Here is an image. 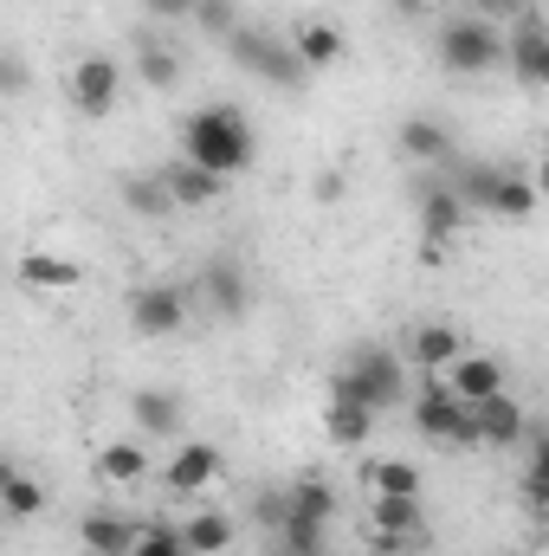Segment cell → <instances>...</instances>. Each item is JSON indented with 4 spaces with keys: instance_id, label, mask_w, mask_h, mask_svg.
<instances>
[{
    "instance_id": "d4e9b609",
    "label": "cell",
    "mask_w": 549,
    "mask_h": 556,
    "mask_svg": "<svg viewBox=\"0 0 549 556\" xmlns=\"http://www.w3.org/2000/svg\"><path fill=\"white\" fill-rule=\"evenodd\" d=\"M323 433H330V446H369V440H375V408H362V402H330Z\"/></svg>"
},
{
    "instance_id": "7a4b0ae2",
    "label": "cell",
    "mask_w": 549,
    "mask_h": 556,
    "mask_svg": "<svg viewBox=\"0 0 549 556\" xmlns=\"http://www.w3.org/2000/svg\"><path fill=\"white\" fill-rule=\"evenodd\" d=\"M330 402H362V408H401L408 402V350L388 343H356L343 369L330 376Z\"/></svg>"
},
{
    "instance_id": "d6986e66",
    "label": "cell",
    "mask_w": 549,
    "mask_h": 556,
    "mask_svg": "<svg viewBox=\"0 0 549 556\" xmlns=\"http://www.w3.org/2000/svg\"><path fill=\"white\" fill-rule=\"evenodd\" d=\"M130 420H137V433L175 440V433H181V395H175V389H137V395H130Z\"/></svg>"
},
{
    "instance_id": "9a60e30c",
    "label": "cell",
    "mask_w": 549,
    "mask_h": 556,
    "mask_svg": "<svg viewBox=\"0 0 549 556\" xmlns=\"http://www.w3.org/2000/svg\"><path fill=\"white\" fill-rule=\"evenodd\" d=\"M472 415H478V446H498V453L531 433V415H524L518 395H491V402H478Z\"/></svg>"
},
{
    "instance_id": "3957f363",
    "label": "cell",
    "mask_w": 549,
    "mask_h": 556,
    "mask_svg": "<svg viewBox=\"0 0 549 556\" xmlns=\"http://www.w3.org/2000/svg\"><path fill=\"white\" fill-rule=\"evenodd\" d=\"M433 52H439V65L452 78H485V72H498L511 59V39L491 20H478V13H452V20H439Z\"/></svg>"
},
{
    "instance_id": "ab89813d",
    "label": "cell",
    "mask_w": 549,
    "mask_h": 556,
    "mask_svg": "<svg viewBox=\"0 0 549 556\" xmlns=\"http://www.w3.org/2000/svg\"><path fill=\"white\" fill-rule=\"evenodd\" d=\"M531 181H537V194H544V201H549V155H544V162H537V168H531Z\"/></svg>"
},
{
    "instance_id": "d6a6232c",
    "label": "cell",
    "mask_w": 549,
    "mask_h": 556,
    "mask_svg": "<svg viewBox=\"0 0 549 556\" xmlns=\"http://www.w3.org/2000/svg\"><path fill=\"white\" fill-rule=\"evenodd\" d=\"M284 518H291V485H259V492H253V525H259L266 538H278Z\"/></svg>"
},
{
    "instance_id": "2e32d148",
    "label": "cell",
    "mask_w": 549,
    "mask_h": 556,
    "mask_svg": "<svg viewBox=\"0 0 549 556\" xmlns=\"http://www.w3.org/2000/svg\"><path fill=\"white\" fill-rule=\"evenodd\" d=\"M142 538V525H130L124 511H85L78 518V544L91 556H130Z\"/></svg>"
},
{
    "instance_id": "30bf717a",
    "label": "cell",
    "mask_w": 549,
    "mask_h": 556,
    "mask_svg": "<svg viewBox=\"0 0 549 556\" xmlns=\"http://www.w3.org/2000/svg\"><path fill=\"white\" fill-rule=\"evenodd\" d=\"M518 26L505 33L511 39V72L524 78V85H537V91H549V20H544V7H531V13H511Z\"/></svg>"
},
{
    "instance_id": "8fae6325",
    "label": "cell",
    "mask_w": 549,
    "mask_h": 556,
    "mask_svg": "<svg viewBox=\"0 0 549 556\" xmlns=\"http://www.w3.org/2000/svg\"><path fill=\"white\" fill-rule=\"evenodd\" d=\"M465 350H472V343H465V330H459V324H446V317H426V324H413V330H408V363L420 369V376H446Z\"/></svg>"
},
{
    "instance_id": "60d3db41",
    "label": "cell",
    "mask_w": 549,
    "mask_h": 556,
    "mask_svg": "<svg viewBox=\"0 0 549 556\" xmlns=\"http://www.w3.org/2000/svg\"><path fill=\"white\" fill-rule=\"evenodd\" d=\"M531 7H544V0H511V13H531Z\"/></svg>"
},
{
    "instance_id": "f35d334b",
    "label": "cell",
    "mask_w": 549,
    "mask_h": 556,
    "mask_svg": "<svg viewBox=\"0 0 549 556\" xmlns=\"http://www.w3.org/2000/svg\"><path fill=\"white\" fill-rule=\"evenodd\" d=\"M317 201H343V175H336V168L317 175Z\"/></svg>"
},
{
    "instance_id": "f546056e",
    "label": "cell",
    "mask_w": 549,
    "mask_h": 556,
    "mask_svg": "<svg viewBox=\"0 0 549 556\" xmlns=\"http://www.w3.org/2000/svg\"><path fill=\"white\" fill-rule=\"evenodd\" d=\"M291 511H304V518H336V485L323 479V472H304V479H291Z\"/></svg>"
},
{
    "instance_id": "ffe728a7",
    "label": "cell",
    "mask_w": 549,
    "mask_h": 556,
    "mask_svg": "<svg viewBox=\"0 0 549 556\" xmlns=\"http://www.w3.org/2000/svg\"><path fill=\"white\" fill-rule=\"evenodd\" d=\"M498 181H505V162H485V155L459 162V175H452V188H459V201L472 214H491L498 207Z\"/></svg>"
},
{
    "instance_id": "7402d4cb",
    "label": "cell",
    "mask_w": 549,
    "mask_h": 556,
    "mask_svg": "<svg viewBox=\"0 0 549 556\" xmlns=\"http://www.w3.org/2000/svg\"><path fill=\"white\" fill-rule=\"evenodd\" d=\"M291 46H297V59L310 65V72H330L349 46H343V33L330 26V20H297V33H291Z\"/></svg>"
},
{
    "instance_id": "7c38bea8",
    "label": "cell",
    "mask_w": 549,
    "mask_h": 556,
    "mask_svg": "<svg viewBox=\"0 0 549 556\" xmlns=\"http://www.w3.org/2000/svg\"><path fill=\"white\" fill-rule=\"evenodd\" d=\"M194 291H201V304L214 317H246V304H253V278H246L240 260H207Z\"/></svg>"
},
{
    "instance_id": "4dcf8cb0",
    "label": "cell",
    "mask_w": 549,
    "mask_h": 556,
    "mask_svg": "<svg viewBox=\"0 0 549 556\" xmlns=\"http://www.w3.org/2000/svg\"><path fill=\"white\" fill-rule=\"evenodd\" d=\"M130 556H194V551H188V531H181V525H168V518H149Z\"/></svg>"
},
{
    "instance_id": "8992f818",
    "label": "cell",
    "mask_w": 549,
    "mask_h": 556,
    "mask_svg": "<svg viewBox=\"0 0 549 556\" xmlns=\"http://www.w3.org/2000/svg\"><path fill=\"white\" fill-rule=\"evenodd\" d=\"M465 214H472V207L459 201V188H452V181L426 175V181L413 188V227H420V240H426V260H439V247L465 233Z\"/></svg>"
},
{
    "instance_id": "9c48e42d",
    "label": "cell",
    "mask_w": 549,
    "mask_h": 556,
    "mask_svg": "<svg viewBox=\"0 0 549 556\" xmlns=\"http://www.w3.org/2000/svg\"><path fill=\"white\" fill-rule=\"evenodd\" d=\"M220 472H227V453H220L214 440H181V446L168 453V466H162V485H168L175 498H194V492H207Z\"/></svg>"
},
{
    "instance_id": "8d00e7d4",
    "label": "cell",
    "mask_w": 549,
    "mask_h": 556,
    "mask_svg": "<svg viewBox=\"0 0 549 556\" xmlns=\"http://www.w3.org/2000/svg\"><path fill=\"white\" fill-rule=\"evenodd\" d=\"M194 7H201V0H142L149 20H194Z\"/></svg>"
},
{
    "instance_id": "e575fe53",
    "label": "cell",
    "mask_w": 549,
    "mask_h": 556,
    "mask_svg": "<svg viewBox=\"0 0 549 556\" xmlns=\"http://www.w3.org/2000/svg\"><path fill=\"white\" fill-rule=\"evenodd\" d=\"M518 492H524V505H531V511H549V466H524Z\"/></svg>"
},
{
    "instance_id": "ac0fdd59",
    "label": "cell",
    "mask_w": 549,
    "mask_h": 556,
    "mask_svg": "<svg viewBox=\"0 0 549 556\" xmlns=\"http://www.w3.org/2000/svg\"><path fill=\"white\" fill-rule=\"evenodd\" d=\"M395 142H401V155H408V162H420V168L452 162V130H446L439 117H408V124L395 130Z\"/></svg>"
},
{
    "instance_id": "ba28073f",
    "label": "cell",
    "mask_w": 549,
    "mask_h": 556,
    "mask_svg": "<svg viewBox=\"0 0 549 556\" xmlns=\"http://www.w3.org/2000/svg\"><path fill=\"white\" fill-rule=\"evenodd\" d=\"M124 311H130L137 337H181L188 330V291L181 285H137Z\"/></svg>"
},
{
    "instance_id": "52a82bcc",
    "label": "cell",
    "mask_w": 549,
    "mask_h": 556,
    "mask_svg": "<svg viewBox=\"0 0 549 556\" xmlns=\"http://www.w3.org/2000/svg\"><path fill=\"white\" fill-rule=\"evenodd\" d=\"M65 91H72V104H78L85 117H111L117 98H124V65H117L111 52H85V59L65 72Z\"/></svg>"
},
{
    "instance_id": "74e56055",
    "label": "cell",
    "mask_w": 549,
    "mask_h": 556,
    "mask_svg": "<svg viewBox=\"0 0 549 556\" xmlns=\"http://www.w3.org/2000/svg\"><path fill=\"white\" fill-rule=\"evenodd\" d=\"M459 13H478V20H505L511 13V0H452Z\"/></svg>"
},
{
    "instance_id": "f1b7e54d",
    "label": "cell",
    "mask_w": 549,
    "mask_h": 556,
    "mask_svg": "<svg viewBox=\"0 0 549 556\" xmlns=\"http://www.w3.org/2000/svg\"><path fill=\"white\" fill-rule=\"evenodd\" d=\"M137 78L149 91H168L175 78H181V59H175V46H162V39H142L137 46Z\"/></svg>"
},
{
    "instance_id": "7bdbcfd3",
    "label": "cell",
    "mask_w": 549,
    "mask_h": 556,
    "mask_svg": "<svg viewBox=\"0 0 549 556\" xmlns=\"http://www.w3.org/2000/svg\"><path fill=\"white\" fill-rule=\"evenodd\" d=\"M544 20H549V0H544Z\"/></svg>"
},
{
    "instance_id": "836d02e7",
    "label": "cell",
    "mask_w": 549,
    "mask_h": 556,
    "mask_svg": "<svg viewBox=\"0 0 549 556\" xmlns=\"http://www.w3.org/2000/svg\"><path fill=\"white\" fill-rule=\"evenodd\" d=\"M194 26H201L207 39H220V46H227L246 20H240V7H233V0H201V7H194Z\"/></svg>"
},
{
    "instance_id": "4316f807",
    "label": "cell",
    "mask_w": 549,
    "mask_h": 556,
    "mask_svg": "<svg viewBox=\"0 0 549 556\" xmlns=\"http://www.w3.org/2000/svg\"><path fill=\"white\" fill-rule=\"evenodd\" d=\"M98 479H111V485H137V479H149V453H142L137 440H111V446L98 453Z\"/></svg>"
},
{
    "instance_id": "e0dca14e",
    "label": "cell",
    "mask_w": 549,
    "mask_h": 556,
    "mask_svg": "<svg viewBox=\"0 0 549 556\" xmlns=\"http://www.w3.org/2000/svg\"><path fill=\"white\" fill-rule=\"evenodd\" d=\"M162 181H168V194H175L181 207H207V201L227 194V175H214V168H201V162H188V155L162 162Z\"/></svg>"
},
{
    "instance_id": "b9f144b4",
    "label": "cell",
    "mask_w": 549,
    "mask_h": 556,
    "mask_svg": "<svg viewBox=\"0 0 549 556\" xmlns=\"http://www.w3.org/2000/svg\"><path fill=\"white\" fill-rule=\"evenodd\" d=\"M266 556H297V551H284V544H272V551H266Z\"/></svg>"
},
{
    "instance_id": "277c9868",
    "label": "cell",
    "mask_w": 549,
    "mask_h": 556,
    "mask_svg": "<svg viewBox=\"0 0 549 556\" xmlns=\"http://www.w3.org/2000/svg\"><path fill=\"white\" fill-rule=\"evenodd\" d=\"M227 52H233L259 85H272V91H297V85L310 78V65L297 59V46H291L284 33H272V26H253V20L227 39Z\"/></svg>"
},
{
    "instance_id": "4fadbf2b",
    "label": "cell",
    "mask_w": 549,
    "mask_h": 556,
    "mask_svg": "<svg viewBox=\"0 0 549 556\" xmlns=\"http://www.w3.org/2000/svg\"><path fill=\"white\" fill-rule=\"evenodd\" d=\"M505 382H511V376H505V363H498V356H485V350H465V356L446 369V389H452L459 402H472V408H478V402H491V395H511Z\"/></svg>"
},
{
    "instance_id": "5b68a950",
    "label": "cell",
    "mask_w": 549,
    "mask_h": 556,
    "mask_svg": "<svg viewBox=\"0 0 549 556\" xmlns=\"http://www.w3.org/2000/svg\"><path fill=\"white\" fill-rule=\"evenodd\" d=\"M413 433H426L433 446H478V415H472V402H459V395L446 389V376H420Z\"/></svg>"
},
{
    "instance_id": "83f0119b",
    "label": "cell",
    "mask_w": 549,
    "mask_h": 556,
    "mask_svg": "<svg viewBox=\"0 0 549 556\" xmlns=\"http://www.w3.org/2000/svg\"><path fill=\"white\" fill-rule=\"evenodd\" d=\"M537 201H544L537 181H531L524 168H505V181H498V207H491V214H498V220H531Z\"/></svg>"
},
{
    "instance_id": "cb8c5ba5",
    "label": "cell",
    "mask_w": 549,
    "mask_h": 556,
    "mask_svg": "<svg viewBox=\"0 0 549 556\" xmlns=\"http://www.w3.org/2000/svg\"><path fill=\"white\" fill-rule=\"evenodd\" d=\"M0 505H7V518H13V525H26V518H39V511H46V485H39L26 466H7V472H0Z\"/></svg>"
},
{
    "instance_id": "d590c367",
    "label": "cell",
    "mask_w": 549,
    "mask_h": 556,
    "mask_svg": "<svg viewBox=\"0 0 549 556\" xmlns=\"http://www.w3.org/2000/svg\"><path fill=\"white\" fill-rule=\"evenodd\" d=\"M0 91H7V98H20V91H26V59H20V52H7V59H0Z\"/></svg>"
},
{
    "instance_id": "484cf974",
    "label": "cell",
    "mask_w": 549,
    "mask_h": 556,
    "mask_svg": "<svg viewBox=\"0 0 549 556\" xmlns=\"http://www.w3.org/2000/svg\"><path fill=\"white\" fill-rule=\"evenodd\" d=\"M181 531H188V551H194V556L233 551V518H227V511H214V505H201V511H194Z\"/></svg>"
},
{
    "instance_id": "603a6c76",
    "label": "cell",
    "mask_w": 549,
    "mask_h": 556,
    "mask_svg": "<svg viewBox=\"0 0 549 556\" xmlns=\"http://www.w3.org/2000/svg\"><path fill=\"white\" fill-rule=\"evenodd\" d=\"M362 485H369V498H420V466L413 459H369Z\"/></svg>"
},
{
    "instance_id": "44dd1931",
    "label": "cell",
    "mask_w": 549,
    "mask_h": 556,
    "mask_svg": "<svg viewBox=\"0 0 549 556\" xmlns=\"http://www.w3.org/2000/svg\"><path fill=\"white\" fill-rule=\"evenodd\" d=\"M20 285L26 291H72V285H85V266L65 260V253H26L20 260Z\"/></svg>"
},
{
    "instance_id": "5bb4252c",
    "label": "cell",
    "mask_w": 549,
    "mask_h": 556,
    "mask_svg": "<svg viewBox=\"0 0 549 556\" xmlns=\"http://www.w3.org/2000/svg\"><path fill=\"white\" fill-rule=\"evenodd\" d=\"M117 201L137 214V220H168L181 201L168 194V181H162V168H130V175H117Z\"/></svg>"
},
{
    "instance_id": "1f68e13d",
    "label": "cell",
    "mask_w": 549,
    "mask_h": 556,
    "mask_svg": "<svg viewBox=\"0 0 549 556\" xmlns=\"http://www.w3.org/2000/svg\"><path fill=\"white\" fill-rule=\"evenodd\" d=\"M323 518H304V511H291L284 518V531H278L272 544H284V551H297V556H323Z\"/></svg>"
},
{
    "instance_id": "6da1fadb",
    "label": "cell",
    "mask_w": 549,
    "mask_h": 556,
    "mask_svg": "<svg viewBox=\"0 0 549 556\" xmlns=\"http://www.w3.org/2000/svg\"><path fill=\"white\" fill-rule=\"evenodd\" d=\"M181 155L214 168V175H240V168H253L259 137H253L240 104H201V111L181 117Z\"/></svg>"
}]
</instances>
